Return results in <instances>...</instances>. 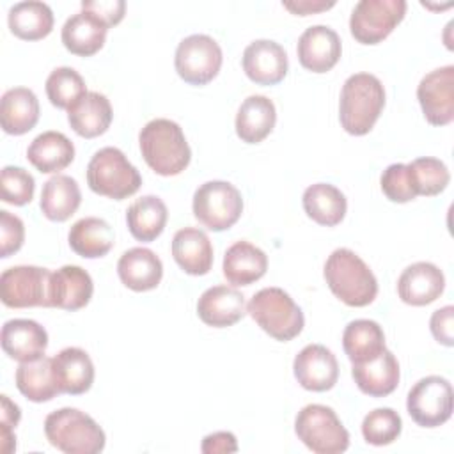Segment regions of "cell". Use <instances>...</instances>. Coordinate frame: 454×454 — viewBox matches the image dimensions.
<instances>
[{
	"mask_svg": "<svg viewBox=\"0 0 454 454\" xmlns=\"http://www.w3.org/2000/svg\"><path fill=\"white\" fill-rule=\"evenodd\" d=\"M2 399V431H0V447H2V452L4 454H9L16 449V436H14V427L18 426L20 422V417H21V411L18 408V404H14L5 394L0 395Z\"/></svg>",
	"mask_w": 454,
	"mask_h": 454,
	"instance_id": "ee69618b",
	"label": "cell"
},
{
	"mask_svg": "<svg viewBox=\"0 0 454 454\" xmlns=\"http://www.w3.org/2000/svg\"><path fill=\"white\" fill-rule=\"evenodd\" d=\"M381 190L392 202H410L417 197L413 190V183L410 177L408 165L404 163H392L381 174Z\"/></svg>",
	"mask_w": 454,
	"mask_h": 454,
	"instance_id": "b9f144b4",
	"label": "cell"
},
{
	"mask_svg": "<svg viewBox=\"0 0 454 454\" xmlns=\"http://www.w3.org/2000/svg\"><path fill=\"white\" fill-rule=\"evenodd\" d=\"M7 23L16 37L25 41H37L51 32L53 12L48 4L39 0L18 2L9 9Z\"/></svg>",
	"mask_w": 454,
	"mask_h": 454,
	"instance_id": "d6a6232c",
	"label": "cell"
},
{
	"mask_svg": "<svg viewBox=\"0 0 454 454\" xmlns=\"http://www.w3.org/2000/svg\"><path fill=\"white\" fill-rule=\"evenodd\" d=\"M277 110L270 98L248 96L236 114V133L247 144L262 142L273 129Z\"/></svg>",
	"mask_w": 454,
	"mask_h": 454,
	"instance_id": "f1b7e54d",
	"label": "cell"
},
{
	"mask_svg": "<svg viewBox=\"0 0 454 454\" xmlns=\"http://www.w3.org/2000/svg\"><path fill=\"white\" fill-rule=\"evenodd\" d=\"M342 348L351 364H362L385 351L383 328L372 319H355L342 333Z\"/></svg>",
	"mask_w": 454,
	"mask_h": 454,
	"instance_id": "e575fe53",
	"label": "cell"
},
{
	"mask_svg": "<svg viewBox=\"0 0 454 454\" xmlns=\"http://www.w3.org/2000/svg\"><path fill=\"white\" fill-rule=\"evenodd\" d=\"M87 92L85 82L78 71L62 66L50 73L46 78V96L57 108H69Z\"/></svg>",
	"mask_w": 454,
	"mask_h": 454,
	"instance_id": "f35d334b",
	"label": "cell"
},
{
	"mask_svg": "<svg viewBox=\"0 0 454 454\" xmlns=\"http://www.w3.org/2000/svg\"><path fill=\"white\" fill-rule=\"evenodd\" d=\"M82 11L92 12L110 28L121 23V20L124 18L126 4L122 0H83Z\"/></svg>",
	"mask_w": 454,
	"mask_h": 454,
	"instance_id": "f6af8a7d",
	"label": "cell"
},
{
	"mask_svg": "<svg viewBox=\"0 0 454 454\" xmlns=\"http://www.w3.org/2000/svg\"><path fill=\"white\" fill-rule=\"evenodd\" d=\"M117 273L126 287L142 293L154 289L160 284L163 277V264L153 250L135 247L119 257Z\"/></svg>",
	"mask_w": 454,
	"mask_h": 454,
	"instance_id": "603a6c76",
	"label": "cell"
},
{
	"mask_svg": "<svg viewBox=\"0 0 454 454\" xmlns=\"http://www.w3.org/2000/svg\"><path fill=\"white\" fill-rule=\"evenodd\" d=\"M202 452L204 454H223V452H236L238 442L236 436L229 431H218L213 434H207L202 440Z\"/></svg>",
	"mask_w": 454,
	"mask_h": 454,
	"instance_id": "7dc6e473",
	"label": "cell"
},
{
	"mask_svg": "<svg viewBox=\"0 0 454 454\" xmlns=\"http://www.w3.org/2000/svg\"><path fill=\"white\" fill-rule=\"evenodd\" d=\"M222 60V48L213 37L192 34L177 44L174 66L186 83L206 85L218 74Z\"/></svg>",
	"mask_w": 454,
	"mask_h": 454,
	"instance_id": "8fae6325",
	"label": "cell"
},
{
	"mask_svg": "<svg viewBox=\"0 0 454 454\" xmlns=\"http://www.w3.org/2000/svg\"><path fill=\"white\" fill-rule=\"evenodd\" d=\"M282 5L298 16H307L314 12L326 11L335 5V2H325V0H294V2H282Z\"/></svg>",
	"mask_w": 454,
	"mask_h": 454,
	"instance_id": "c3c4849f",
	"label": "cell"
},
{
	"mask_svg": "<svg viewBox=\"0 0 454 454\" xmlns=\"http://www.w3.org/2000/svg\"><path fill=\"white\" fill-rule=\"evenodd\" d=\"M247 312L270 337L282 342L300 335L305 325L301 309L280 287H264L257 291L250 298Z\"/></svg>",
	"mask_w": 454,
	"mask_h": 454,
	"instance_id": "5b68a950",
	"label": "cell"
},
{
	"mask_svg": "<svg viewBox=\"0 0 454 454\" xmlns=\"http://www.w3.org/2000/svg\"><path fill=\"white\" fill-rule=\"evenodd\" d=\"M48 442L66 454H98L105 449V431L98 422L76 410L60 408L44 419Z\"/></svg>",
	"mask_w": 454,
	"mask_h": 454,
	"instance_id": "277c9868",
	"label": "cell"
},
{
	"mask_svg": "<svg viewBox=\"0 0 454 454\" xmlns=\"http://www.w3.org/2000/svg\"><path fill=\"white\" fill-rule=\"evenodd\" d=\"M403 422L395 410L392 408H376L364 417L362 434L364 440L371 445H388L397 440L401 434Z\"/></svg>",
	"mask_w": 454,
	"mask_h": 454,
	"instance_id": "ab89813d",
	"label": "cell"
},
{
	"mask_svg": "<svg viewBox=\"0 0 454 454\" xmlns=\"http://www.w3.org/2000/svg\"><path fill=\"white\" fill-rule=\"evenodd\" d=\"M445 289V277L433 262H413L403 270L397 280L399 298L413 307L433 303Z\"/></svg>",
	"mask_w": 454,
	"mask_h": 454,
	"instance_id": "e0dca14e",
	"label": "cell"
},
{
	"mask_svg": "<svg viewBox=\"0 0 454 454\" xmlns=\"http://www.w3.org/2000/svg\"><path fill=\"white\" fill-rule=\"evenodd\" d=\"M340 39L326 25H312L298 39L296 53L300 64L312 73L330 71L340 59Z\"/></svg>",
	"mask_w": 454,
	"mask_h": 454,
	"instance_id": "2e32d148",
	"label": "cell"
},
{
	"mask_svg": "<svg viewBox=\"0 0 454 454\" xmlns=\"http://www.w3.org/2000/svg\"><path fill=\"white\" fill-rule=\"evenodd\" d=\"M351 374L364 394L371 397H385L399 385V362L392 351L385 349L372 360L353 364Z\"/></svg>",
	"mask_w": 454,
	"mask_h": 454,
	"instance_id": "7402d4cb",
	"label": "cell"
},
{
	"mask_svg": "<svg viewBox=\"0 0 454 454\" xmlns=\"http://www.w3.org/2000/svg\"><path fill=\"white\" fill-rule=\"evenodd\" d=\"M247 312L245 296L227 286L206 289L197 301V314L202 323L213 328H225L238 323Z\"/></svg>",
	"mask_w": 454,
	"mask_h": 454,
	"instance_id": "ffe728a7",
	"label": "cell"
},
{
	"mask_svg": "<svg viewBox=\"0 0 454 454\" xmlns=\"http://www.w3.org/2000/svg\"><path fill=\"white\" fill-rule=\"evenodd\" d=\"M16 387L32 403H46L59 395V387L51 371V358L41 356L32 362H21L16 369Z\"/></svg>",
	"mask_w": 454,
	"mask_h": 454,
	"instance_id": "8d00e7d4",
	"label": "cell"
},
{
	"mask_svg": "<svg viewBox=\"0 0 454 454\" xmlns=\"http://www.w3.org/2000/svg\"><path fill=\"white\" fill-rule=\"evenodd\" d=\"M243 71L257 85H275L287 74L286 50L270 39H257L243 51Z\"/></svg>",
	"mask_w": 454,
	"mask_h": 454,
	"instance_id": "9a60e30c",
	"label": "cell"
},
{
	"mask_svg": "<svg viewBox=\"0 0 454 454\" xmlns=\"http://www.w3.org/2000/svg\"><path fill=\"white\" fill-rule=\"evenodd\" d=\"M138 144L145 163L160 176L181 174L192 158L181 126L170 119L149 121L138 135Z\"/></svg>",
	"mask_w": 454,
	"mask_h": 454,
	"instance_id": "6da1fadb",
	"label": "cell"
},
{
	"mask_svg": "<svg viewBox=\"0 0 454 454\" xmlns=\"http://www.w3.org/2000/svg\"><path fill=\"white\" fill-rule=\"evenodd\" d=\"M193 215L209 231L220 232L232 227L243 211L239 190L227 181H207L193 193Z\"/></svg>",
	"mask_w": 454,
	"mask_h": 454,
	"instance_id": "ba28073f",
	"label": "cell"
},
{
	"mask_svg": "<svg viewBox=\"0 0 454 454\" xmlns=\"http://www.w3.org/2000/svg\"><path fill=\"white\" fill-rule=\"evenodd\" d=\"M266 270V254L248 241H236L223 255V275L232 286H250L259 280Z\"/></svg>",
	"mask_w": 454,
	"mask_h": 454,
	"instance_id": "83f0119b",
	"label": "cell"
},
{
	"mask_svg": "<svg viewBox=\"0 0 454 454\" xmlns=\"http://www.w3.org/2000/svg\"><path fill=\"white\" fill-rule=\"evenodd\" d=\"M383 106L385 89L374 74L355 73L344 82L339 101V119L349 135L360 137L369 133Z\"/></svg>",
	"mask_w": 454,
	"mask_h": 454,
	"instance_id": "7a4b0ae2",
	"label": "cell"
},
{
	"mask_svg": "<svg viewBox=\"0 0 454 454\" xmlns=\"http://www.w3.org/2000/svg\"><path fill=\"white\" fill-rule=\"evenodd\" d=\"M51 271L39 266H12L0 275V298L5 307H50Z\"/></svg>",
	"mask_w": 454,
	"mask_h": 454,
	"instance_id": "30bf717a",
	"label": "cell"
},
{
	"mask_svg": "<svg viewBox=\"0 0 454 454\" xmlns=\"http://www.w3.org/2000/svg\"><path fill=\"white\" fill-rule=\"evenodd\" d=\"M39 121V101L34 90L14 87L4 92L0 101V124L9 135H25Z\"/></svg>",
	"mask_w": 454,
	"mask_h": 454,
	"instance_id": "4316f807",
	"label": "cell"
},
{
	"mask_svg": "<svg viewBox=\"0 0 454 454\" xmlns=\"http://www.w3.org/2000/svg\"><path fill=\"white\" fill-rule=\"evenodd\" d=\"M82 202L78 183L64 174H55L43 184L41 211L51 222H66Z\"/></svg>",
	"mask_w": 454,
	"mask_h": 454,
	"instance_id": "1f68e13d",
	"label": "cell"
},
{
	"mask_svg": "<svg viewBox=\"0 0 454 454\" xmlns=\"http://www.w3.org/2000/svg\"><path fill=\"white\" fill-rule=\"evenodd\" d=\"M408 170H410V177L417 195H426V197L438 195L447 188L450 181L447 165L438 158H431V156L417 158L411 163H408Z\"/></svg>",
	"mask_w": 454,
	"mask_h": 454,
	"instance_id": "74e56055",
	"label": "cell"
},
{
	"mask_svg": "<svg viewBox=\"0 0 454 454\" xmlns=\"http://www.w3.org/2000/svg\"><path fill=\"white\" fill-rule=\"evenodd\" d=\"M25 241V225L20 216L0 211V257H9L21 248Z\"/></svg>",
	"mask_w": 454,
	"mask_h": 454,
	"instance_id": "7bdbcfd3",
	"label": "cell"
},
{
	"mask_svg": "<svg viewBox=\"0 0 454 454\" xmlns=\"http://www.w3.org/2000/svg\"><path fill=\"white\" fill-rule=\"evenodd\" d=\"M294 378L305 390H330L339 378V364L335 355L323 344L305 346L293 362Z\"/></svg>",
	"mask_w": 454,
	"mask_h": 454,
	"instance_id": "5bb4252c",
	"label": "cell"
},
{
	"mask_svg": "<svg viewBox=\"0 0 454 454\" xmlns=\"http://www.w3.org/2000/svg\"><path fill=\"white\" fill-rule=\"evenodd\" d=\"M294 433L316 454H340L349 447V433L325 404L303 406L294 420Z\"/></svg>",
	"mask_w": 454,
	"mask_h": 454,
	"instance_id": "52a82bcc",
	"label": "cell"
},
{
	"mask_svg": "<svg viewBox=\"0 0 454 454\" xmlns=\"http://www.w3.org/2000/svg\"><path fill=\"white\" fill-rule=\"evenodd\" d=\"M106 30L108 27L92 12L80 11L66 20L60 37L67 51L80 57H90L103 48Z\"/></svg>",
	"mask_w": 454,
	"mask_h": 454,
	"instance_id": "484cf974",
	"label": "cell"
},
{
	"mask_svg": "<svg viewBox=\"0 0 454 454\" xmlns=\"http://www.w3.org/2000/svg\"><path fill=\"white\" fill-rule=\"evenodd\" d=\"M51 371L60 394H85L94 381V364L82 348H64L51 358Z\"/></svg>",
	"mask_w": 454,
	"mask_h": 454,
	"instance_id": "44dd1931",
	"label": "cell"
},
{
	"mask_svg": "<svg viewBox=\"0 0 454 454\" xmlns=\"http://www.w3.org/2000/svg\"><path fill=\"white\" fill-rule=\"evenodd\" d=\"M27 158L39 172L55 174L74 160V145L60 131H44L30 142Z\"/></svg>",
	"mask_w": 454,
	"mask_h": 454,
	"instance_id": "f546056e",
	"label": "cell"
},
{
	"mask_svg": "<svg viewBox=\"0 0 454 454\" xmlns=\"http://www.w3.org/2000/svg\"><path fill=\"white\" fill-rule=\"evenodd\" d=\"M0 190H2V200L14 206H25L32 200L35 181L32 174H28L21 167L7 165L2 168L0 174Z\"/></svg>",
	"mask_w": 454,
	"mask_h": 454,
	"instance_id": "60d3db41",
	"label": "cell"
},
{
	"mask_svg": "<svg viewBox=\"0 0 454 454\" xmlns=\"http://www.w3.org/2000/svg\"><path fill=\"white\" fill-rule=\"evenodd\" d=\"M452 321H454V307L452 305H445V307L434 310L431 316V321H429L431 333L443 346L454 344Z\"/></svg>",
	"mask_w": 454,
	"mask_h": 454,
	"instance_id": "bcb514c9",
	"label": "cell"
},
{
	"mask_svg": "<svg viewBox=\"0 0 454 454\" xmlns=\"http://www.w3.org/2000/svg\"><path fill=\"white\" fill-rule=\"evenodd\" d=\"M172 255L188 275H206L213 266V245L207 234L195 227H184L174 234Z\"/></svg>",
	"mask_w": 454,
	"mask_h": 454,
	"instance_id": "cb8c5ba5",
	"label": "cell"
},
{
	"mask_svg": "<svg viewBox=\"0 0 454 454\" xmlns=\"http://www.w3.org/2000/svg\"><path fill=\"white\" fill-rule=\"evenodd\" d=\"M406 410L415 424L438 427L452 415V385L442 376H426L408 392Z\"/></svg>",
	"mask_w": 454,
	"mask_h": 454,
	"instance_id": "7c38bea8",
	"label": "cell"
},
{
	"mask_svg": "<svg viewBox=\"0 0 454 454\" xmlns=\"http://www.w3.org/2000/svg\"><path fill=\"white\" fill-rule=\"evenodd\" d=\"M417 98L424 117L433 126H445L454 119V66H443L427 73L419 87Z\"/></svg>",
	"mask_w": 454,
	"mask_h": 454,
	"instance_id": "4fadbf2b",
	"label": "cell"
},
{
	"mask_svg": "<svg viewBox=\"0 0 454 454\" xmlns=\"http://www.w3.org/2000/svg\"><path fill=\"white\" fill-rule=\"evenodd\" d=\"M2 349L16 362H32L44 356L48 348L46 330L34 319H9L2 326Z\"/></svg>",
	"mask_w": 454,
	"mask_h": 454,
	"instance_id": "ac0fdd59",
	"label": "cell"
},
{
	"mask_svg": "<svg viewBox=\"0 0 454 454\" xmlns=\"http://www.w3.org/2000/svg\"><path fill=\"white\" fill-rule=\"evenodd\" d=\"M94 293L90 275L74 264H66L51 271L50 307L64 310H78L85 307Z\"/></svg>",
	"mask_w": 454,
	"mask_h": 454,
	"instance_id": "d6986e66",
	"label": "cell"
},
{
	"mask_svg": "<svg viewBox=\"0 0 454 454\" xmlns=\"http://www.w3.org/2000/svg\"><path fill=\"white\" fill-rule=\"evenodd\" d=\"M67 121L73 131L83 138L103 135L112 122V106L105 94L87 90L67 108Z\"/></svg>",
	"mask_w": 454,
	"mask_h": 454,
	"instance_id": "d4e9b609",
	"label": "cell"
},
{
	"mask_svg": "<svg viewBox=\"0 0 454 454\" xmlns=\"http://www.w3.org/2000/svg\"><path fill=\"white\" fill-rule=\"evenodd\" d=\"M87 183L94 193L122 200L138 192L142 176L121 149L103 147L87 165Z\"/></svg>",
	"mask_w": 454,
	"mask_h": 454,
	"instance_id": "8992f818",
	"label": "cell"
},
{
	"mask_svg": "<svg viewBox=\"0 0 454 454\" xmlns=\"http://www.w3.org/2000/svg\"><path fill=\"white\" fill-rule=\"evenodd\" d=\"M168 211L156 195L137 199L126 211V222L131 236L138 241H154L165 229Z\"/></svg>",
	"mask_w": 454,
	"mask_h": 454,
	"instance_id": "d590c367",
	"label": "cell"
},
{
	"mask_svg": "<svg viewBox=\"0 0 454 454\" xmlns=\"http://www.w3.org/2000/svg\"><path fill=\"white\" fill-rule=\"evenodd\" d=\"M67 241L80 257L96 259L106 255L114 247V231L103 218L85 216L71 225Z\"/></svg>",
	"mask_w": 454,
	"mask_h": 454,
	"instance_id": "4dcf8cb0",
	"label": "cell"
},
{
	"mask_svg": "<svg viewBox=\"0 0 454 454\" xmlns=\"http://www.w3.org/2000/svg\"><path fill=\"white\" fill-rule=\"evenodd\" d=\"M303 209L309 218H312L319 225L333 227L342 222L346 215V197L344 193L328 183L310 184L303 192Z\"/></svg>",
	"mask_w": 454,
	"mask_h": 454,
	"instance_id": "836d02e7",
	"label": "cell"
},
{
	"mask_svg": "<svg viewBox=\"0 0 454 454\" xmlns=\"http://www.w3.org/2000/svg\"><path fill=\"white\" fill-rule=\"evenodd\" d=\"M330 291L349 307H365L378 294V280L371 268L349 248H335L325 262Z\"/></svg>",
	"mask_w": 454,
	"mask_h": 454,
	"instance_id": "3957f363",
	"label": "cell"
},
{
	"mask_svg": "<svg viewBox=\"0 0 454 454\" xmlns=\"http://www.w3.org/2000/svg\"><path fill=\"white\" fill-rule=\"evenodd\" d=\"M404 0H360L349 16L351 35L362 44H378L403 21Z\"/></svg>",
	"mask_w": 454,
	"mask_h": 454,
	"instance_id": "9c48e42d",
	"label": "cell"
}]
</instances>
